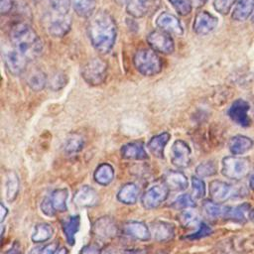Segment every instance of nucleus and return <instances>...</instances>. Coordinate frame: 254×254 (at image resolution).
Masks as SVG:
<instances>
[{"label":"nucleus","mask_w":254,"mask_h":254,"mask_svg":"<svg viewBox=\"0 0 254 254\" xmlns=\"http://www.w3.org/2000/svg\"><path fill=\"white\" fill-rule=\"evenodd\" d=\"M87 34L97 52L100 54L110 52L117 37V25L113 16L105 10L94 12L89 18Z\"/></svg>","instance_id":"1"},{"label":"nucleus","mask_w":254,"mask_h":254,"mask_svg":"<svg viewBox=\"0 0 254 254\" xmlns=\"http://www.w3.org/2000/svg\"><path fill=\"white\" fill-rule=\"evenodd\" d=\"M10 42L28 61L36 60L43 53L44 46L40 36L24 22H17L11 27Z\"/></svg>","instance_id":"2"},{"label":"nucleus","mask_w":254,"mask_h":254,"mask_svg":"<svg viewBox=\"0 0 254 254\" xmlns=\"http://www.w3.org/2000/svg\"><path fill=\"white\" fill-rule=\"evenodd\" d=\"M135 68L143 75L153 76L162 71L163 61L158 53L151 48H143L136 51L133 56Z\"/></svg>","instance_id":"3"},{"label":"nucleus","mask_w":254,"mask_h":254,"mask_svg":"<svg viewBox=\"0 0 254 254\" xmlns=\"http://www.w3.org/2000/svg\"><path fill=\"white\" fill-rule=\"evenodd\" d=\"M81 76L86 83L92 86L102 84L108 72V66L105 61L100 58H92L88 60L81 67Z\"/></svg>","instance_id":"4"},{"label":"nucleus","mask_w":254,"mask_h":254,"mask_svg":"<svg viewBox=\"0 0 254 254\" xmlns=\"http://www.w3.org/2000/svg\"><path fill=\"white\" fill-rule=\"evenodd\" d=\"M250 173V161L244 157L227 156L221 161V174L230 180H241Z\"/></svg>","instance_id":"5"},{"label":"nucleus","mask_w":254,"mask_h":254,"mask_svg":"<svg viewBox=\"0 0 254 254\" xmlns=\"http://www.w3.org/2000/svg\"><path fill=\"white\" fill-rule=\"evenodd\" d=\"M2 56L8 71L13 75L22 74L27 68L28 59L23 56L10 42L2 48Z\"/></svg>","instance_id":"6"},{"label":"nucleus","mask_w":254,"mask_h":254,"mask_svg":"<svg viewBox=\"0 0 254 254\" xmlns=\"http://www.w3.org/2000/svg\"><path fill=\"white\" fill-rule=\"evenodd\" d=\"M242 190V188H237L232 184L219 180H214L209 184V194L211 200L218 203H222L233 197L241 196Z\"/></svg>","instance_id":"7"},{"label":"nucleus","mask_w":254,"mask_h":254,"mask_svg":"<svg viewBox=\"0 0 254 254\" xmlns=\"http://www.w3.org/2000/svg\"><path fill=\"white\" fill-rule=\"evenodd\" d=\"M169 189L165 183L154 184L149 187L141 197L142 205L146 209H153L161 205L168 197Z\"/></svg>","instance_id":"8"},{"label":"nucleus","mask_w":254,"mask_h":254,"mask_svg":"<svg viewBox=\"0 0 254 254\" xmlns=\"http://www.w3.org/2000/svg\"><path fill=\"white\" fill-rule=\"evenodd\" d=\"M147 43L151 49L163 55H170L175 51V43L171 35L160 29L148 34Z\"/></svg>","instance_id":"9"},{"label":"nucleus","mask_w":254,"mask_h":254,"mask_svg":"<svg viewBox=\"0 0 254 254\" xmlns=\"http://www.w3.org/2000/svg\"><path fill=\"white\" fill-rule=\"evenodd\" d=\"M47 30L49 34L55 38L65 36L71 28V18L68 14H59L50 12L47 17Z\"/></svg>","instance_id":"10"},{"label":"nucleus","mask_w":254,"mask_h":254,"mask_svg":"<svg viewBox=\"0 0 254 254\" xmlns=\"http://www.w3.org/2000/svg\"><path fill=\"white\" fill-rule=\"evenodd\" d=\"M92 234L99 240L106 241L114 238L118 233L115 221L109 216H102L95 220L91 228Z\"/></svg>","instance_id":"11"},{"label":"nucleus","mask_w":254,"mask_h":254,"mask_svg":"<svg viewBox=\"0 0 254 254\" xmlns=\"http://www.w3.org/2000/svg\"><path fill=\"white\" fill-rule=\"evenodd\" d=\"M190 154L191 151L189 145L183 140H177L171 148V162L175 167L185 169L190 163Z\"/></svg>","instance_id":"12"},{"label":"nucleus","mask_w":254,"mask_h":254,"mask_svg":"<svg viewBox=\"0 0 254 254\" xmlns=\"http://www.w3.org/2000/svg\"><path fill=\"white\" fill-rule=\"evenodd\" d=\"M218 24V19L207 11L198 12L193 20L192 29L197 35L204 36L211 33Z\"/></svg>","instance_id":"13"},{"label":"nucleus","mask_w":254,"mask_h":254,"mask_svg":"<svg viewBox=\"0 0 254 254\" xmlns=\"http://www.w3.org/2000/svg\"><path fill=\"white\" fill-rule=\"evenodd\" d=\"M249 109L250 106L246 100L236 99L228 109V116L239 126L248 127L251 123V120L248 116Z\"/></svg>","instance_id":"14"},{"label":"nucleus","mask_w":254,"mask_h":254,"mask_svg":"<svg viewBox=\"0 0 254 254\" xmlns=\"http://www.w3.org/2000/svg\"><path fill=\"white\" fill-rule=\"evenodd\" d=\"M156 24L160 30H163L169 34H175L178 36L184 34V27L182 26L181 21L172 13H161L156 20Z\"/></svg>","instance_id":"15"},{"label":"nucleus","mask_w":254,"mask_h":254,"mask_svg":"<svg viewBox=\"0 0 254 254\" xmlns=\"http://www.w3.org/2000/svg\"><path fill=\"white\" fill-rule=\"evenodd\" d=\"M151 237L156 241L165 242L172 239L175 235V226L167 221L155 220L150 223Z\"/></svg>","instance_id":"16"},{"label":"nucleus","mask_w":254,"mask_h":254,"mask_svg":"<svg viewBox=\"0 0 254 254\" xmlns=\"http://www.w3.org/2000/svg\"><path fill=\"white\" fill-rule=\"evenodd\" d=\"M73 201L77 206L91 207L98 202L97 191L89 186H83L75 192Z\"/></svg>","instance_id":"17"},{"label":"nucleus","mask_w":254,"mask_h":254,"mask_svg":"<svg viewBox=\"0 0 254 254\" xmlns=\"http://www.w3.org/2000/svg\"><path fill=\"white\" fill-rule=\"evenodd\" d=\"M123 232L135 239L146 241L151 238L150 228L140 221H127L123 224Z\"/></svg>","instance_id":"18"},{"label":"nucleus","mask_w":254,"mask_h":254,"mask_svg":"<svg viewBox=\"0 0 254 254\" xmlns=\"http://www.w3.org/2000/svg\"><path fill=\"white\" fill-rule=\"evenodd\" d=\"M164 183L171 190L182 191L188 189L189 180L181 171H168L164 176Z\"/></svg>","instance_id":"19"},{"label":"nucleus","mask_w":254,"mask_h":254,"mask_svg":"<svg viewBox=\"0 0 254 254\" xmlns=\"http://www.w3.org/2000/svg\"><path fill=\"white\" fill-rule=\"evenodd\" d=\"M120 152L122 158L127 160H145L148 158L144 144L140 141L130 142L123 145Z\"/></svg>","instance_id":"20"},{"label":"nucleus","mask_w":254,"mask_h":254,"mask_svg":"<svg viewBox=\"0 0 254 254\" xmlns=\"http://www.w3.org/2000/svg\"><path fill=\"white\" fill-rule=\"evenodd\" d=\"M250 213H251V206L248 203L244 202L234 206H227L224 218L229 219L233 222L243 223L248 218H250Z\"/></svg>","instance_id":"21"},{"label":"nucleus","mask_w":254,"mask_h":254,"mask_svg":"<svg viewBox=\"0 0 254 254\" xmlns=\"http://www.w3.org/2000/svg\"><path fill=\"white\" fill-rule=\"evenodd\" d=\"M254 146L251 138L244 135H236L229 140L228 148L233 155H243L250 151Z\"/></svg>","instance_id":"22"},{"label":"nucleus","mask_w":254,"mask_h":254,"mask_svg":"<svg viewBox=\"0 0 254 254\" xmlns=\"http://www.w3.org/2000/svg\"><path fill=\"white\" fill-rule=\"evenodd\" d=\"M169 140H170V134L168 132H163L161 134L153 136L149 140L147 147L153 156H155L156 158L162 159L164 157L165 146L168 144Z\"/></svg>","instance_id":"23"},{"label":"nucleus","mask_w":254,"mask_h":254,"mask_svg":"<svg viewBox=\"0 0 254 254\" xmlns=\"http://www.w3.org/2000/svg\"><path fill=\"white\" fill-rule=\"evenodd\" d=\"M80 225V217L79 215H72L68 218L64 219L62 222V229L65 236L66 242L69 245H73L75 241V234L79 230Z\"/></svg>","instance_id":"24"},{"label":"nucleus","mask_w":254,"mask_h":254,"mask_svg":"<svg viewBox=\"0 0 254 254\" xmlns=\"http://www.w3.org/2000/svg\"><path fill=\"white\" fill-rule=\"evenodd\" d=\"M26 81L31 89H33L34 91H41L48 83V78L46 73L42 69L34 67L30 71H28Z\"/></svg>","instance_id":"25"},{"label":"nucleus","mask_w":254,"mask_h":254,"mask_svg":"<svg viewBox=\"0 0 254 254\" xmlns=\"http://www.w3.org/2000/svg\"><path fill=\"white\" fill-rule=\"evenodd\" d=\"M19 179L15 172L10 171L6 174L5 178V197L7 201L12 202L17 197L19 192Z\"/></svg>","instance_id":"26"},{"label":"nucleus","mask_w":254,"mask_h":254,"mask_svg":"<svg viewBox=\"0 0 254 254\" xmlns=\"http://www.w3.org/2000/svg\"><path fill=\"white\" fill-rule=\"evenodd\" d=\"M139 189L135 184L128 183L124 185L117 193L119 201L125 204H134L139 196Z\"/></svg>","instance_id":"27"},{"label":"nucleus","mask_w":254,"mask_h":254,"mask_svg":"<svg viewBox=\"0 0 254 254\" xmlns=\"http://www.w3.org/2000/svg\"><path fill=\"white\" fill-rule=\"evenodd\" d=\"M74 12L82 18H90L96 7V0H70Z\"/></svg>","instance_id":"28"},{"label":"nucleus","mask_w":254,"mask_h":254,"mask_svg":"<svg viewBox=\"0 0 254 254\" xmlns=\"http://www.w3.org/2000/svg\"><path fill=\"white\" fill-rule=\"evenodd\" d=\"M93 178L97 184L101 186H107L112 182L114 178V169L110 164H100L96 168Z\"/></svg>","instance_id":"29"},{"label":"nucleus","mask_w":254,"mask_h":254,"mask_svg":"<svg viewBox=\"0 0 254 254\" xmlns=\"http://www.w3.org/2000/svg\"><path fill=\"white\" fill-rule=\"evenodd\" d=\"M54 234V228L49 223H39L35 226L31 239L35 243H42L50 240Z\"/></svg>","instance_id":"30"},{"label":"nucleus","mask_w":254,"mask_h":254,"mask_svg":"<svg viewBox=\"0 0 254 254\" xmlns=\"http://www.w3.org/2000/svg\"><path fill=\"white\" fill-rule=\"evenodd\" d=\"M67 196L68 192L66 189H57L52 192V195L50 197L56 211L64 212L67 209Z\"/></svg>","instance_id":"31"},{"label":"nucleus","mask_w":254,"mask_h":254,"mask_svg":"<svg viewBox=\"0 0 254 254\" xmlns=\"http://www.w3.org/2000/svg\"><path fill=\"white\" fill-rule=\"evenodd\" d=\"M179 220H180V223L186 228L198 227L199 224L201 223L199 222L198 213L191 208L184 209L179 215Z\"/></svg>","instance_id":"32"},{"label":"nucleus","mask_w":254,"mask_h":254,"mask_svg":"<svg viewBox=\"0 0 254 254\" xmlns=\"http://www.w3.org/2000/svg\"><path fill=\"white\" fill-rule=\"evenodd\" d=\"M207 216L211 218H224L227 206L213 200H205L202 204Z\"/></svg>","instance_id":"33"},{"label":"nucleus","mask_w":254,"mask_h":254,"mask_svg":"<svg viewBox=\"0 0 254 254\" xmlns=\"http://www.w3.org/2000/svg\"><path fill=\"white\" fill-rule=\"evenodd\" d=\"M126 5L128 14L135 18L143 17L147 13L149 7V3L145 0H129Z\"/></svg>","instance_id":"34"},{"label":"nucleus","mask_w":254,"mask_h":254,"mask_svg":"<svg viewBox=\"0 0 254 254\" xmlns=\"http://www.w3.org/2000/svg\"><path fill=\"white\" fill-rule=\"evenodd\" d=\"M83 139L77 133H71L68 135L64 142V151L67 154H76L83 148Z\"/></svg>","instance_id":"35"},{"label":"nucleus","mask_w":254,"mask_h":254,"mask_svg":"<svg viewBox=\"0 0 254 254\" xmlns=\"http://www.w3.org/2000/svg\"><path fill=\"white\" fill-rule=\"evenodd\" d=\"M195 203H194V199L192 195H190L189 193H184L182 195H180L172 204V206L176 209H180V210H184L187 208H191L194 207Z\"/></svg>","instance_id":"36"},{"label":"nucleus","mask_w":254,"mask_h":254,"mask_svg":"<svg viewBox=\"0 0 254 254\" xmlns=\"http://www.w3.org/2000/svg\"><path fill=\"white\" fill-rule=\"evenodd\" d=\"M51 12L59 14H68L71 6L70 0H49Z\"/></svg>","instance_id":"37"},{"label":"nucleus","mask_w":254,"mask_h":254,"mask_svg":"<svg viewBox=\"0 0 254 254\" xmlns=\"http://www.w3.org/2000/svg\"><path fill=\"white\" fill-rule=\"evenodd\" d=\"M169 2L181 16H187L191 12L190 0H169Z\"/></svg>","instance_id":"38"},{"label":"nucleus","mask_w":254,"mask_h":254,"mask_svg":"<svg viewBox=\"0 0 254 254\" xmlns=\"http://www.w3.org/2000/svg\"><path fill=\"white\" fill-rule=\"evenodd\" d=\"M195 172L198 177H210L216 173V165L212 161L203 162L196 167Z\"/></svg>","instance_id":"39"},{"label":"nucleus","mask_w":254,"mask_h":254,"mask_svg":"<svg viewBox=\"0 0 254 254\" xmlns=\"http://www.w3.org/2000/svg\"><path fill=\"white\" fill-rule=\"evenodd\" d=\"M191 186H192V196L196 199L202 198L205 194L204 182L201 179L193 176L191 178Z\"/></svg>","instance_id":"40"},{"label":"nucleus","mask_w":254,"mask_h":254,"mask_svg":"<svg viewBox=\"0 0 254 254\" xmlns=\"http://www.w3.org/2000/svg\"><path fill=\"white\" fill-rule=\"evenodd\" d=\"M236 0H214L213 7L221 15H226L235 5Z\"/></svg>","instance_id":"41"},{"label":"nucleus","mask_w":254,"mask_h":254,"mask_svg":"<svg viewBox=\"0 0 254 254\" xmlns=\"http://www.w3.org/2000/svg\"><path fill=\"white\" fill-rule=\"evenodd\" d=\"M59 247L58 242H51L43 247L34 248L29 254H55Z\"/></svg>","instance_id":"42"},{"label":"nucleus","mask_w":254,"mask_h":254,"mask_svg":"<svg viewBox=\"0 0 254 254\" xmlns=\"http://www.w3.org/2000/svg\"><path fill=\"white\" fill-rule=\"evenodd\" d=\"M64 82H65L64 75L63 73H58L51 77V79L49 80V85L53 90H58L64 86L65 84Z\"/></svg>","instance_id":"43"},{"label":"nucleus","mask_w":254,"mask_h":254,"mask_svg":"<svg viewBox=\"0 0 254 254\" xmlns=\"http://www.w3.org/2000/svg\"><path fill=\"white\" fill-rule=\"evenodd\" d=\"M210 233H211V228L207 224L201 222L198 226L197 231L189 235L187 238H189V239H199V238H202L204 236H207Z\"/></svg>","instance_id":"44"},{"label":"nucleus","mask_w":254,"mask_h":254,"mask_svg":"<svg viewBox=\"0 0 254 254\" xmlns=\"http://www.w3.org/2000/svg\"><path fill=\"white\" fill-rule=\"evenodd\" d=\"M41 209L42 212L47 216H55L56 210L52 203L51 197H45L41 202Z\"/></svg>","instance_id":"45"},{"label":"nucleus","mask_w":254,"mask_h":254,"mask_svg":"<svg viewBox=\"0 0 254 254\" xmlns=\"http://www.w3.org/2000/svg\"><path fill=\"white\" fill-rule=\"evenodd\" d=\"M100 252H101L100 247L97 244L92 243L82 247L79 254H100Z\"/></svg>","instance_id":"46"},{"label":"nucleus","mask_w":254,"mask_h":254,"mask_svg":"<svg viewBox=\"0 0 254 254\" xmlns=\"http://www.w3.org/2000/svg\"><path fill=\"white\" fill-rule=\"evenodd\" d=\"M13 6V0H0V13L5 15L9 13Z\"/></svg>","instance_id":"47"},{"label":"nucleus","mask_w":254,"mask_h":254,"mask_svg":"<svg viewBox=\"0 0 254 254\" xmlns=\"http://www.w3.org/2000/svg\"><path fill=\"white\" fill-rule=\"evenodd\" d=\"M5 254H22L20 244L17 241H15L13 245L5 252Z\"/></svg>","instance_id":"48"},{"label":"nucleus","mask_w":254,"mask_h":254,"mask_svg":"<svg viewBox=\"0 0 254 254\" xmlns=\"http://www.w3.org/2000/svg\"><path fill=\"white\" fill-rule=\"evenodd\" d=\"M0 211H1V218H0V221L3 222L4 219L6 218V215L8 214V208H7L3 203H1V204H0Z\"/></svg>","instance_id":"49"},{"label":"nucleus","mask_w":254,"mask_h":254,"mask_svg":"<svg viewBox=\"0 0 254 254\" xmlns=\"http://www.w3.org/2000/svg\"><path fill=\"white\" fill-rule=\"evenodd\" d=\"M249 187L251 190H254V170L250 174V179H249Z\"/></svg>","instance_id":"50"},{"label":"nucleus","mask_w":254,"mask_h":254,"mask_svg":"<svg viewBox=\"0 0 254 254\" xmlns=\"http://www.w3.org/2000/svg\"><path fill=\"white\" fill-rule=\"evenodd\" d=\"M55 254H67V250L65 248H61Z\"/></svg>","instance_id":"51"},{"label":"nucleus","mask_w":254,"mask_h":254,"mask_svg":"<svg viewBox=\"0 0 254 254\" xmlns=\"http://www.w3.org/2000/svg\"><path fill=\"white\" fill-rule=\"evenodd\" d=\"M118 4H127L129 0H115Z\"/></svg>","instance_id":"52"},{"label":"nucleus","mask_w":254,"mask_h":254,"mask_svg":"<svg viewBox=\"0 0 254 254\" xmlns=\"http://www.w3.org/2000/svg\"><path fill=\"white\" fill-rule=\"evenodd\" d=\"M250 218H251V220L254 222V209H253V210H251V213H250Z\"/></svg>","instance_id":"53"},{"label":"nucleus","mask_w":254,"mask_h":254,"mask_svg":"<svg viewBox=\"0 0 254 254\" xmlns=\"http://www.w3.org/2000/svg\"><path fill=\"white\" fill-rule=\"evenodd\" d=\"M251 18H252V22L254 23V12H253V14H252V16H251Z\"/></svg>","instance_id":"54"},{"label":"nucleus","mask_w":254,"mask_h":254,"mask_svg":"<svg viewBox=\"0 0 254 254\" xmlns=\"http://www.w3.org/2000/svg\"><path fill=\"white\" fill-rule=\"evenodd\" d=\"M145 1H147V2L150 4V3H152V2H153V1H155V0H145Z\"/></svg>","instance_id":"55"},{"label":"nucleus","mask_w":254,"mask_h":254,"mask_svg":"<svg viewBox=\"0 0 254 254\" xmlns=\"http://www.w3.org/2000/svg\"><path fill=\"white\" fill-rule=\"evenodd\" d=\"M199 1H201V2H204V1H206V0H199Z\"/></svg>","instance_id":"56"},{"label":"nucleus","mask_w":254,"mask_h":254,"mask_svg":"<svg viewBox=\"0 0 254 254\" xmlns=\"http://www.w3.org/2000/svg\"><path fill=\"white\" fill-rule=\"evenodd\" d=\"M37 1H41V0H37Z\"/></svg>","instance_id":"57"}]
</instances>
